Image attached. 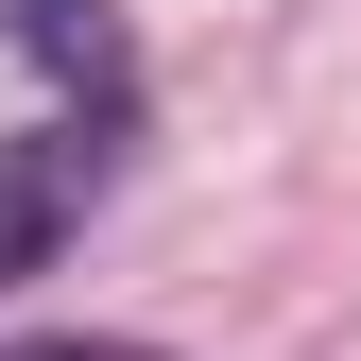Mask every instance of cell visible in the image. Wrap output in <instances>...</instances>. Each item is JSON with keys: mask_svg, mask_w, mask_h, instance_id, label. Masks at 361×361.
<instances>
[{"mask_svg": "<svg viewBox=\"0 0 361 361\" xmlns=\"http://www.w3.org/2000/svg\"><path fill=\"white\" fill-rule=\"evenodd\" d=\"M86 190H104V121H35V138H0V293L52 276V241L86 224Z\"/></svg>", "mask_w": 361, "mask_h": 361, "instance_id": "obj_1", "label": "cell"}, {"mask_svg": "<svg viewBox=\"0 0 361 361\" xmlns=\"http://www.w3.org/2000/svg\"><path fill=\"white\" fill-rule=\"evenodd\" d=\"M0 52L52 69L69 121H121V86H138V35H121V0H0Z\"/></svg>", "mask_w": 361, "mask_h": 361, "instance_id": "obj_2", "label": "cell"}, {"mask_svg": "<svg viewBox=\"0 0 361 361\" xmlns=\"http://www.w3.org/2000/svg\"><path fill=\"white\" fill-rule=\"evenodd\" d=\"M0 361H155V344H0Z\"/></svg>", "mask_w": 361, "mask_h": 361, "instance_id": "obj_3", "label": "cell"}]
</instances>
